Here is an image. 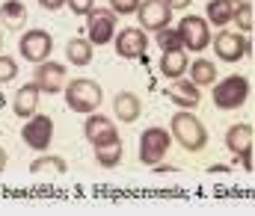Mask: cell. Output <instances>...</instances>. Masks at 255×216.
Segmentation results:
<instances>
[{
  "instance_id": "cell-1",
  "label": "cell",
  "mask_w": 255,
  "mask_h": 216,
  "mask_svg": "<svg viewBox=\"0 0 255 216\" xmlns=\"http://www.w3.org/2000/svg\"><path fill=\"white\" fill-rule=\"evenodd\" d=\"M169 134L175 137V143L181 145L184 151H202L205 143H208V131H205V125L193 116L190 110H178V113L172 116Z\"/></svg>"
},
{
  "instance_id": "cell-2",
  "label": "cell",
  "mask_w": 255,
  "mask_h": 216,
  "mask_svg": "<svg viewBox=\"0 0 255 216\" xmlns=\"http://www.w3.org/2000/svg\"><path fill=\"white\" fill-rule=\"evenodd\" d=\"M101 101H104V92H101V86L95 80L77 77V80L65 83V104H68V110L89 116V113H95L101 107Z\"/></svg>"
},
{
  "instance_id": "cell-3",
  "label": "cell",
  "mask_w": 255,
  "mask_h": 216,
  "mask_svg": "<svg viewBox=\"0 0 255 216\" xmlns=\"http://www.w3.org/2000/svg\"><path fill=\"white\" fill-rule=\"evenodd\" d=\"M250 98V80L241 74H229L226 80L214 83V104L220 110H241Z\"/></svg>"
},
{
  "instance_id": "cell-4",
  "label": "cell",
  "mask_w": 255,
  "mask_h": 216,
  "mask_svg": "<svg viewBox=\"0 0 255 216\" xmlns=\"http://www.w3.org/2000/svg\"><path fill=\"white\" fill-rule=\"evenodd\" d=\"M51 51H54V36L48 30H27L21 39H18V54L39 66V63H48L51 60Z\"/></svg>"
},
{
  "instance_id": "cell-5",
  "label": "cell",
  "mask_w": 255,
  "mask_h": 216,
  "mask_svg": "<svg viewBox=\"0 0 255 216\" xmlns=\"http://www.w3.org/2000/svg\"><path fill=\"white\" fill-rule=\"evenodd\" d=\"M172 145V134L163 131V128H145L142 137H139V163L142 166H154L166 157Z\"/></svg>"
},
{
  "instance_id": "cell-6",
  "label": "cell",
  "mask_w": 255,
  "mask_h": 216,
  "mask_svg": "<svg viewBox=\"0 0 255 216\" xmlns=\"http://www.w3.org/2000/svg\"><path fill=\"white\" fill-rule=\"evenodd\" d=\"M178 36L184 42V51H205L211 42V27L199 15H184L178 24Z\"/></svg>"
},
{
  "instance_id": "cell-7",
  "label": "cell",
  "mask_w": 255,
  "mask_h": 216,
  "mask_svg": "<svg viewBox=\"0 0 255 216\" xmlns=\"http://www.w3.org/2000/svg\"><path fill=\"white\" fill-rule=\"evenodd\" d=\"M21 140L30 145L33 151H48V145L54 140V122L51 116H30V122L21 128Z\"/></svg>"
},
{
  "instance_id": "cell-8",
  "label": "cell",
  "mask_w": 255,
  "mask_h": 216,
  "mask_svg": "<svg viewBox=\"0 0 255 216\" xmlns=\"http://www.w3.org/2000/svg\"><path fill=\"white\" fill-rule=\"evenodd\" d=\"M214 51H217V57L226 60V63H241V60L250 54V39H247L244 33H229V30H223V33L214 36Z\"/></svg>"
},
{
  "instance_id": "cell-9",
  "label": "cell",
  "mask_w": 255,
  "mask_h": 216,
  "mask_svg": "<svg viewBox=\"0 0 255 216\" xmlns=\"http://www.w3.org/2000/svg\"><path fill=\"white\" fill-rule=\"evenodd\" d=\"M136 15H139L142 30L157 33V30L169 27V21H172V6H169L166 0H142L139 9H136Z\"/></svg>"
},
{
  "instance_id": "cell-10",
  "label": "cell",
  "mask_w": 255,
  "mask_h": 216,
  "mask_svg": "<svg viewBox=\"0 0 255 216\" xmlns=\"http://www.w3.org/2000/svg\"><path fill=\"white\" fill-rule=\"evenodd\" d=\"M83 137H86V143L92 145V148H98V145L116 143V140H119V131H116V125H113L107 116L89 113V119L83 122Z\"/></svg>"
},
{
  "instance_id": "cell-11",
  "label": "cell",
  "mask_w": 255,
  "mask_h": 216,
  "mask_svg": "<svg viewBox=\"0 0 255 216\" xmlns=\"http://www.w3.org/2000/svg\"><path fill=\"white\" fill-rule=\"evenodd\" d=\"M113 48H116V54H119L122 60H136V57H142V54H145V48H148V36H145V30L125 27V30H119V33H116Z\"/></svg>"
},
{
  "instance_id": "cell-12",
  "label": "cell",
  "mask_w": 255,
  "mask_h": 216,
  "mask_svg": "<svg viewBox=\"0 0 255 216\" xmlns=\"http://www.w3.org/2000/svg\"><path fill=\"white\" fill-rule=\"evenodd\" d=\"M89 42L92 45H107L113 42V33H116V12L113 9H92L89 15Z\"/></svg>"
},
{
  "instance_id": "cell-13",
  "label": "cell",
  "mask_w": 255,
  "mask_h": 216,
  "mask_svg": "<svg viewBox=\"0 0 255 216\" xmlns=\"http://www.w3.org/2000/svg\"><path fill=\"white\" fill-rule=\"evenodd\" d=\"M33 83H39V89L45 95H57L65 89V66L60 63H39L36 72H33Z\"/></svg>"
},
{
  "instance_id": "cell-14",
  "label": "cell",
  "mask_w": 255,
  "mask_h": 216,
  "mask_svg": "<svg viewBox=\"0 0 255 216\" xmlns=\"http://www.w3.org/2000/svg\"><path fill=\"white\" fill-rule=\"evenodd\" d=\"M226 148L244 160L247 169H253V128L250 125H232L226 131Z\"/></svg>"
},
{
  "instance_id": "cell-15",
  "label": "cell",
  "mask_w": 255,
  "mask_h": 216,
  "mask_svg": "<svg viewBox=\"0 0 255 216\" xmlns=\"http://www.w3.org/2000/svg\"><path fill=\"white\" fill-rule=\"evenodd\" d=\"M175 107H181V110H196L199 107V101H202V95H199V86L193 83V80H184V77H178V80H172L169 86H166V92H163Z\"/></svg>"
},
{
  "instance_id": "cell-16",
  "label": "cell",
  "mask_w": 255,
  "mask_h": 216,
  "mask_svg": "<svg viewBox=\"0 0 255 216\" xmlns=\"http://www.w3.org/2000/svg\"><path fill=\"white\" fill-rule=\"evenodd\" d=\"M39 95H42L39 83H24V86H18V92L12 95V113H15L18 119H30V116H36Z\"/></svg>"
},
{
  "instance_id": "cell-17",
  "label": "cell",
  "mask_w": 255,
  "mask_h": 216,
  "mask_svg": "<svg viewBox=\"0 0 255 216\" xmlns=\"http://www.w3.org/2000/svg\"><path fill=\"white\" fill-rule=\"evenodd\" d=\"M184 72H190V60L184 51H163L160 57V74L169 77V80H178L184 77Z\"/></svg>"
},
{
  "instance_id": "cell-18",
  "label": "cell",
  "mask_w": 255,
  "mask_h": 216,
  "mask_svg": "<svg viewBox=\"0 0 255 216\" xmlns=\"http://www.w3.org/2000/svg\"><path fill=\"white\" fill-rule=\"evenodd\" d=\"M113 113H116V119H122V122H136L139 113H142V101H139L133 92H119V95L113 98Z\"/></svg>"
},
{
  "instance_id": "cell-19",
  "label": "cell",
  "mask_w": 255,
  "mask_h": 216,
  "mask_svg": "<svg viewBox=\"0 0 255 216\" xmlns=\"http://www.w3.org/2000/svg\"><path fill=\"white\" fill-rule=\"evenodd\" d=\"M92 57H95V51H92V42H89V39H71V42L65 45V60H68L71 66H77V69L89 66Z\"/></svg>"
},
{
  "instance_id": "cell-20",
  "label": "cell",
  "mask_w": 255,
  "mask_h": 216,
  "mask_svg": "<svg viewBox=\"0 0 255 216\" xmlns=\"http://www.w3.org/2000/svg\"><path fill=\"white\" fill-rule=\"evenodd\" d=\"M0 21L9 27V30H18L27 24V6L21 0H3L0 3Z\"/></svg>"
},
{
  "instance_id": "cell-21",
  "label": "cell",
  "mask_w": 255,
  "mask_h": 216,
  "mask_svg": "<svg viewBox=\"0 0 255 216\" xmlns=\"http://www.w3.org/2000/svg\"><path fill=\"white\" fill-rule=\"evenodd\" d=\"M65 169H68V163H65L63 157H57V154H42V157H36L30 163L33 175H63Z\"/></svg>"
},
{
  "instance_id": "cell-22",
  "label": "cell",
  "mask_w": 255,
  "mask_h": 216,
  "mask_svg": "<svg viewBox=\"0 0 255 216\" xmlns=\"http://www.w3.org/2000/svg\"><path fill=\"white\" fill-rule=\"evenodd\" d=\"M235 0H208V21L211 24H232L235 15Z\"/></svg>"
},
{
  "instance_id": "cell-23",
  "label": "cell",
  "mask_w": 255,
  "mask_h": 216,
  "mask_svg": "<svg viewBox=\"0 0 255 216\" xmlns=\"http://www.w3.org/2000/svg\"><path fill=\"white\" fill-rule=\"evenodd\" d=\"M190 80L196 86H214V83H217V66L208 63V60L190 63Z\"/></svg>"
},
{
  "instance_id": "cell-24",
  "label": "cell",
  "mask_w": 255,
  "mask_h": 216,
  "mask_svg": "<svg viewBox=\"0 0 255 216\" xmlns=\"http://www.w3.org/2000/svg\"><path fill=\"white\" fill-rule=\"evenodd\" d=\"M95 160H98V166H104V169L119 166V163H122V140L98 145V148H95Z\"/></svg>"
},
{
  "instance_id": "cell-25",
  "label": "cell",
  "mask_w": 255,
  "mask_h": 216,
  "mask_svg": "<svg viewBox=\"0 0 255 216\" xmlns=\"http://www.w3.org/2000/svg\"><path fill=\"white\" fill-rule=\"evenodd\" d=\"M157 45H160L163 51H184V42H181V36H178V27H175V30H172V27L157 30Z\"/></svg>"
},
{
  "instance_id": "cell-26",
  "label": "cell",
  "mask_w": 255,
  "mask_h": 216,
  "mask_svg": "<svg viewBox=\"0 0 255 216\" xmlns=\"http://www.w3.org/2000/svg\"><path fill=\"white\" fill-rule=\"evenodd\" d=\"M232 24H238L241 33H250V30L255 27L253 6H250V3H238V6H235V15H232Z\"/></svg>"
},
{
  "instance_id": "cell-27",
  "label": "cell",
  "mask_w": 255,
  "mask_h": 216,
  "mask_svg": "<svg viewBox=\"0 0 255 216\" xmlns=\"http://www.w3.org/2000/svg\"><path fill=\"white\" fill-rule=\"evenodd\" d=\"M15 74H18V63H15L12 57L0 54V83H12Z\"/></svg>"
},
{
  "instance_id": "cell-28",
  "label": "cell",
  "mask_w": 255,
  "mask_h": 216,
  "mask_svg": "<svg viewBox=\"0 0 255 216\" xmlns=\"http://www.w3.org/2000/svg\"><path fill=\"white\" fill-rule=\"evenodd\" d=\"M139 3H142V0H110V9H113L116 15H133V12L139 9Z\"/></svg>"
},
{
  "instance_id": "cell-29",
  "label": "cell",
  "mask_w": 255,
  "mask_h": 216,
  "mask_svg": "<svg viewBox=\"0 0 255 216\" xmlns=\"http://www.w3.org/2000/svg\"><path fill=\"white\" fill-rule=\"evenodd\" d=\"M65 6L74 12V15H89L95 9V0H65Z\"/></svg>"
},
{
  "instance_id": "cell-30",
  "label": "cell",
  "mask_w": 255,
  "mask_h": 216,
  "mask_svg": "<svg viewBox=\"0 0 255 216\" xmlns=\"http://www.w3.org/2000/svg\"><path fill=\"white\" fill-rule=\"evenodd\" d=\"M39 6L48 9V12H57V9H63L65 6V0H39Z\"/></svg>"
},
{
  "instance_id": "cell-31",
  "label": "cell",
  "mask_w": 255,
  "mask_h": 216,
  "mask_svg": "<svg viewBox=\"0 0 255 216\" xmlns=\"http://www.w3.org/2000/svg\"><path fill=\"white\" fill-rule=\"evenodd\" d=\"M166 3H169L172 9H184V6H190L193 0H166Z\"/></svg>"
},
{
  "instance_id": "cell-32",
  "label": "cell",
  "mask_w": 255,
  "mask_h": 216,
  "mask_svg": "<svg viewBox=\"0 0 255 216\" xmlns=\"http://www.w3.org/2000/svg\"><path fill=\"white\" fill-rule=\"evenodd\" d=\"M3 169H6V151L0 148V172H3Z\"/></svg>"
},
{
  "instance_id": "cell-33",
  "label": "cell",
  "mask_w": 255,
  "mask_h": 216,
  "mask_svg": "<svg viewBox=\"0 0 255 216\" xmlns=\"http://www.w3.org/2000/svg\"><path fill=\"white\" fill-rule=\"evenodd\" d=\"M235 3H250V0H235Z\"/></svg>"
},
{
  "instance_id": "cell-34",
  "label": "cell",
  "mask_w": 255,
  "mask_h": 216,
  "mask_svg": "<svg viewBox=\"0 0 255 216\" xmlns=\"http://www.w3.org/2000/svg\"><path fill=\"white\" fill-rule=\"evenodd\" d=\"M0 48H3V36H0Z\"/></svg>"
}]
</instances>
